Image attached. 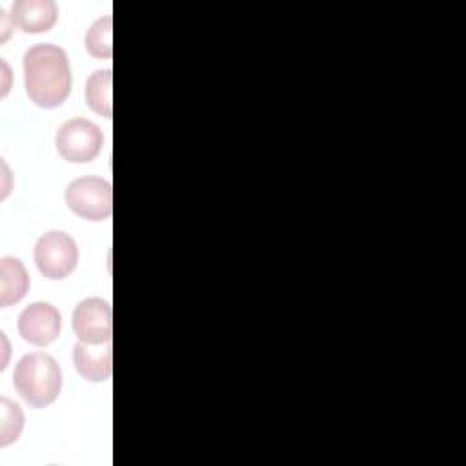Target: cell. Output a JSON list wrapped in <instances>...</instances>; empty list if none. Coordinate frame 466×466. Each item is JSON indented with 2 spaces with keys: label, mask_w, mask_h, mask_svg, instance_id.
<instances>
[{
  "label": "cell",
  "mask_w": 466,
  "mask_h": 466,
  "mask_svg": "<svg viewBox=\"0 0 466 466\" xmlns=\"http://www.w3.org/2000/svg\"><path fill=\"white\" fill-rule=\"evenodd\" d=\"M24 87L33 104L44 109L58 107L71 91V67L66 51L55 44L29 47L22 60Z\"/></svg>",
  "instance_id": "cell-1"
},
{
  "label": "cell",
  "mask_w": 466,
  "mask_h": 466,
  "mask_svg": "<svg viewBox=\"0 0 466 466\" xmlns=\"http://www.w3.org/2000/svg\"><path fill=\"white\" fill-rule=\"evenodd\" d=\"M13 384L29 406L44 408L60 395L62 370L49 353L33 351L16 362Z\"/></svg>",
  "instance_id": "cell-2"
},
{
  "label": "cell",
  "mask_w": 466,
  "mask_h": 466,
  "mask_svg": "<svg viewBox=\"0 0 466 466\" xmlns=\"http://www.w3.org/2000/svg\"><path fill=\"white\" fill-rule=\"evenodd\" d=\"M66 204L80 218L106 220L113 211L111 184L100 177H80L66 187Z\"/></svg>",
  "instance_id": "cell-3"
},
{
  "label": "cell",
  "mask_w": 466,
  "mask_h": 466,
  "mask_svg": "<svg viewBox=\"0 0 466 466\" xmlns=\"http://www.w3.org/2000/svg\"><path fill=\"white\" fill-rule=\"evenodd\" d=\"M104 144V135L96 124L86 118L64 122L56 135L55 146L58 155L71 164H86L96 158Z\"/></svg>",
  "instance_id": "cell-4"
},
{
  "label": "cell",
  "mask_w": 466,
  "mask_h": 466,
  "mask_svg": "<svg viewBox=\"0 0 466 466\" xmlns=\"http://www.w3.org/2000/svg\"><path fill=\"white\" fill-rule=\"evenodd\" d=\"M78 262V248L64 231H47L35 244V264L49 280H62Z\"/></svg>",
  "instance_id": "cell-5"
},
{
  "label": "cell",
  "mask_w": 466,
  "mask_h": 466,
  "mask_svg": "<svg viewBox=\"0 0 466 466\" xmlns=\"http://www.w3.org/2000/svg\"><path fill=\"white\" fill-rule=\"evenodd\" d=\"M71 326L80 342L93 346L109 344L113 335V315L109 302L100 297L80 300L73 311Z\"/></svg>",
  "instance_id": "cell-6"
},
{
  "label": "cell",
  "mask_w": 466,
  "mask_h": 466,
  "mask_svg": "<svg viewBox=\"0 0 466 466\" xmlns=\"http://www.w3.org/2000/svg\"><path fill=\"white\" fill-rule=\"evenodd\" d=\"M62 319L58 309L49 302H33L18 315L20 337L38 348L56 340L60 335Z\"/></svg>",
  "instance_id": "cell-7"
},
{
  "label": "cell",
  "mask_w": 466,
  "mask_h": 466,
  "mask_svg": "<svg viewBox=\"0 0 466 466\" xmlns=\"http://www.w3.org/2000/svg\"><path fill=\"white\" fill-rule=\"evenodd\" d=\"M58 18V7L53 0H16L11 5V20L24 33H47Z\"/></svg>",
  "instance_id": "cell-8"
},
{
  "label": "cell",
  "mask_w": 466,
  "mask_h": 466,
  "mask_svg": "<svg viewBox=\"0 0 466 466\" xmlns=\"http://www.w3.org/2000/svg\"><path fill=\"white\" fill-rule=\"evenodd\" d=\"M111 342L109 344H86L76 342L73 348V362L76 371L91 382H102L111 377L113 360H111Z\"/></svg>",
  "instance_id": "cell-9"
},
{
  "label": "cell",
  "mask_w": 466,
  "mask_h": 466,
  "mask_svg": "<svg viewBox=\"0 0 466 466\" xmlns=\"http://www.w3.org/2000/svg\"><path fill=\"white\" fill-rule=\"evenodd\" d=\"M29 289V275L16 257L0 258V306L9 308L22 300Z\"/></svg>",
  "instance_id": "cell-10"
},
{
  "label": "cell",
  "mask_w": 466,
  "mask_h": 466,
  "mask_svg": "<svg viewBox=\"0 0 466 466\" xmlns=\"http://www.w3.org/2000/svg\"><path fill=\"white\" fill-rule=\"evenodd\" d=\"M111 82H113L111 69H98L86 82V102H87V106L96 115H100L107 120L113 115Z\"/></svg>",
  "instance_id": "cell-11"
},
{
  "label": "cell",
  "mask_w": 466,
  "mask_h": 466,
  "mask_svg": "<svg viewBox=\"0 0 466 466\" xmlns=\"http://www.w3.org/2000/svg\"><path fill=\"white\" fill-rule=\"evenodd\" d=\"M113 18L109 15L98 18L86 33L84 44L91 56L100 60H109L113 56V44H111V31Z\"/></svg>",
  "instance_id": "cell-12"
},
{
  "label": "cell",
  "mask_w": 466,
  "mask_h": 466,
  "mask_svg": "<svg viewBox=\"0 0 466 466\" xmlns=\"http://www.w3.org/2000/svg\"><path fill=\"white\" fill-rule=\"evenodd\" d=\"M0 411H2L0 446L5 448L20 437L24 430V413H22V408L16 402L9 400L7 397L0 399Z\"/></svg>",
  "instance_id": "cell-13"
},
{
  "label": "cell",
  "mask_w": 466,
  "mask_h": 466,
  "mask_svg": "<svg viewBox=\"0 0 466 466\" xmlns=\"http://www.w3.org/2000/svg\"><path fill=\"white\" fill-rule=\"evenodd\" d=\"M0 24H2V42H5L11 35V29H15V24L11 20V15H7L4 9H0Z\"/></svg>",
  "instance_id": "cell-14"
}]
</instances>
